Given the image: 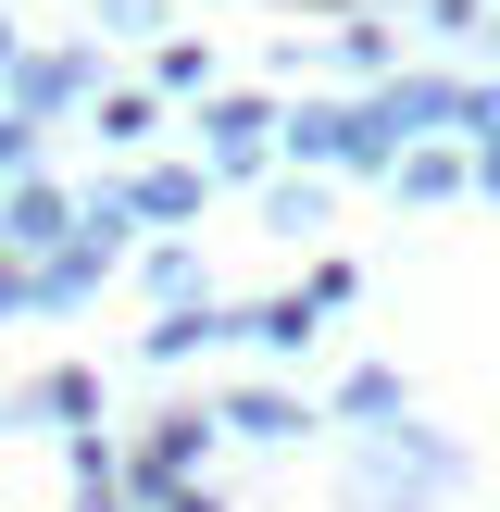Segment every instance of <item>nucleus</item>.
Listing matches in <instances>:
<instances>
[]
</instances>
